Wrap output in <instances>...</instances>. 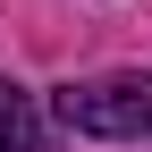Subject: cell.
Wrapping results in <instances>:
<instances>
[{
  "label": "cell",
  "mask_w": 152,
  "mask_h": 152,
  "mask_svg": "<svg viewBox=\"0 0 152 152\" xmlns=\"http://www.w3.org/2000/svg\"><path fill=\"white\" fill-rule=\"evenodd\" d=\"M59 127L68 135H152V76H102V85H68L59 93Z\"/></svg>",
  "instance_id": "cell-1"
},
{
  "label": "cell",
  "mask_w": 152,
  "mask_h": 152,
  "mask_svg": "<svg viewBox=\"0 0 152 152\" xmlns=\"http://www.w3.org/2000/svg\"><path fill=\"white\" fill-rule=\"evenodd\" d=\"M42 144V118H34V93L0 76V152H34Z\"/></svg>",
  "instance_id": "cell-2"
}]
</instances>
